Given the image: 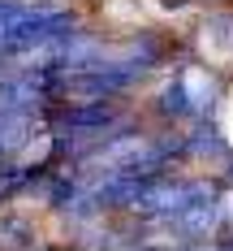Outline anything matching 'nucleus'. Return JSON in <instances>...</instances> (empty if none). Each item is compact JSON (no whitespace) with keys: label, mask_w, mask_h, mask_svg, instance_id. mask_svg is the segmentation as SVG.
Wrapping results in <instances>:
<instances>
[{"label":"nucleus","mask_w":233,"mask_h":251,"mask_svg":"<svg viewBox=\"0 0 233 251\" xmlns=\"http://www.w3.org/2000/svg\"><path fill=\"white\" fill-rule=\"evenodd\" d=\"M35 134H39V117L35 113H9V108H0V156L22 151Z\"/></svg>","instance_id":"nucleus-4"},{"label":"nucleus","mask_w":233,"mask_h":251,"mask_svg":"<svg viewBox=\"0 0 233 251\" xmlns=\"http://www.w3.org/2000/svg\"><path fill=\"white\" fill-rule=\"evenodd\" d=\"M212 26H216V39L233 52V13H216V18H212Z\"/></svg>","instance_id":"nucleus-8"},{"label":"nucleus","mask_w":233,"mask_h":251,"mask_svg":"<svg viewBox=\"0 0 233 251\" xmlns=\"http://www.w3.org/2000/svg\"><path fill=\"white\" fill-rule=\"evenodd\" d=\"M199 251H233V247H199Z\"/></svg>","instance_id":"nucleus-9"},{"label":"nucleus","mask_w":233,"mask_h":251,"mask_svg":"<svg viewBox=\"0 0 233 251\" xmlns=\"http://www.w3.org/2000/svg\"><path fill=\"white\" fill-rule=\"evenodd\" d=\"M121 122V113L112 108V104H65L61 113H56V139L61 143H95L100 148L104 139H112L108 130Z\"/></svg>","instance_id":"nucleus-2"},{"label":"nucleus","mask_w":233,"mask_h":251,"mask_svg":"<svg viewBox=\"0 0 233 251\" xmlns=\"http://www.w3.org/2000/svg\"><path fill=\"white\" fill-rule=\"evenodd\" d=\"M203 200H216V186L212 182H199V177H147L138 200L129 203L138 217H155V221H173L186 208Z\"/></svg>","instance_id":"nucleus-1"},{"label":"nucleus","mask_w":233,"mask_h":251,"mask_svg":"<svg viewBox=\"0 0 233 251\" xmlns=\"http://www.w3.org/2000/svg\"><path fill=\"white\" fill-rule=\"evenodd\" d=\"M212 96H216V82L207 78V70H181L160 91V108L169 117H199V113H207Z\"/></svg>","instance_id":"nucleus-3"},{"label":"nucleus","mask_w":233,"mask_h":251,"mask_svg":"<svg viewBox=\"0 0 233 251\" xmlns=\"http://www.w3.org/2000/svg\"><path fill=\"white\" fill-rule=\"evenodd\" d=\"M216 217H220V203L203 200V203H194V208H186L181 217H173L169 226H177V234H186V238H207L216 229Z\"/></svg>","instance_id":"nucleus-5"},{"label":"nucleus","mask_w":233,"mask_h":251,"mask_svg":"<svg viewBox=\"0 0 233 251\" xmlns=\"http://www.w3.org/2000/svg\"><path fill=\"white\" fill-rule=\"evenodd\" d=\"M56 0H0V39L4 35H13L18 26L35 22L39 13H48Z\"/></svg>","instance_id":"nucleus-6"},{"label":"nucleus","mask_w":233,"mask_h":251,"mask_svg":"<svg viewBox=\"0 0 233 251\" xmlns=\"http://www.w3.org/2000/svg\"><path fill=\"white\" fill-rule=\"evenodd\" d=\"M35 247V226L18 212H0V251H26Z\"/></svg>","instance_id":"nucleus-7"}]
</instances>
